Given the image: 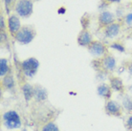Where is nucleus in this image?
<instances>
[{
  "mask_svg": "<svg viewBox=\"0 0 132 131\" xmlns=\"http://www.w3.org/2000/svg\"><path fill=\"white\" fill-rule=\"evenodd\" d=\"M106 2H108V3H119L121 2V0H104Z\"/></svg>",
  "mask_w": 132,
  "mask_h": 131,
  "instance_id": "obj_26",
  "label": "nucleus"
},
{
  "mask_svg": "<svg viewBox=\"0 0 132 131\" xmlns=\"http://www.w3.org/2000/svg\"><path fill=\"white\" fill-rule=\"evenodd\" d=\"M38 67H39V62L35 58H29L21 63V69L23 71V74L28 78H33L37 72Z\"/></svg>",
  "mask_w": 132,
  "mask_h": 131,
  "instance_id": "obj_2",
  "label": "nucleus"
},
{
  "mask_svg": "<svg viewBox=\"0 0 132 131\" xmlns=\"http://www.w3.org/2000/svg\"><path fill=\"white\" fill-rule=\"evenodd\" d=\"M3 124L8 129H16L21 126L19 115L15 111H8L3 115Z\"/></svg>",
  "mask_w": 132,
  "mask_h": 131,
  "instance_id": "obj_3",
  "label": "nucleus"
},
{
  "mask_svg": "<svg viewBox=\"0 0 132 131\" xmlns=\"http://www.w3.org/2000/svg\"><path fill=\"white\" fill-rule=\"evenodd\" d=\"M3 85L8 90H13L14 87V80L13 75H6L3 79Z\"/></svg>",
  "mask_w": 132,
  "mask_h": 131,
  "instance_id": "obj_16",
  "label": "nucleus"
},
{
  "mask_svg": "<svg viewBox=\"0 0 132 131\" xmlns=\"http://www.w3.org/2000/svg\"><path fill=\"white\" fill-rule=\"evenodd\" d=\"M115 21V17L112 13L110 12H102L100 13L99 15V24L101 28H104V27L108 26L109 24H111Z\"/></svg>",
  "mask_w": 132,
  "mask_h": 131,
  "instance_id": "obj_10",
  "label": "nucleus"
},
{
  "mask_svg": "<svg viewBox=\"0 0 132 131\" xmlns=\"http://www.w3.org/2000/svg\"><path fill=\"white\" fill-rule=\"evenodd\" d=\"M121 32V23L118 21H114L109 24L108 26L103 28V35L107 38H113L117 36Z\"/></svg>",
  "mask_w": 132,
  "mask_h": 131,
  "instance_id": "obj_6",
  "label": "nucleus"
},
{
  "mask_svg": "<svg viewBox=\"0 0 132 131\" xmlns=\"http://www.w3.org/2000/svg\"><path fill=\"white\" fill-rule=\"evenodd\" d=\"M33 1H39V0H33Z\"/></svg>",
  "mask_w": 132,
  "mask_h": 131,
  "instance_id": "obj_28",
  "label": "nucleus"
},
{
  "mask_svg": "<svg viewBox=\"0 0 132 131\" xmlns=\"http://www.w3.org/2000/svg\"><path fill=\"white\" fill-rule=\"evenodd\" d=\"M129 90H130V91L132 92V85H131V86H129Z\"/></svg>",
  "mask_w": 132,
  "mask_h": 131,
  "instance_id": "obj_27",
  "label": "nucleus"
},
{
  "mask_svg": "<svg viewBox=\"0 0 132 131\" xmlns=\"http://www.w3.org/2000/svg\"><path fill=\"white\" fill-rule=\"evenodd\" d=\"M35 87V94H34V98L36 102H44L46 101L48 98V92L44 87L41 85H36Z\"/></svg>",
  "mask_w": 132,
  "mask_h": 131,
  "instance_id": "obj_12",
  "label": "nucleus"
},
{
  "mask_svg": "<svg viewBox=\"0 0 132 131\" xmlns=\"http://www.w3.org/2000/svg\"><path fill=\"white\" fill-rule=\"evenodd\" d=\"M105 111L108 115L119 117V116L122 115V107L120 106V104L117 102L110 100V101L106 102Z\"/></svg>",
  "mask_w": 132,
  "mask_h": 131,
  "instance_id": "obj_9",
  "label": "nucleus"
},
{
  "mask_svg": "<svg viewBox=\"0 0 132 131\" xmlns=\"http://www.w3.org/2000/svg\"><path fill=\"white\" fill-rule=\"evenodd\" d=\"M109 82H110V87L116 92L119 93H123L125 92V85L122 83V79L118 77H111L109 78Z\"/></svg>",
  "mask_w": 132,
  "mask_h": 131,
  "instance_id": "obj_13",
  "label": "nucleus"
},
{
  "mask_svg": "<svg viewBox=\"0 0 132 131\" xmlns=\"http://www.w3.org/2000/svg\"><path fill=\"white\" fill-rule=\"evenodd\" d=\"M127 70H128L129 74L132 76V62H130L128 64V66H127Z\"/></svg>",
  "mask_w": 132,
  "mask_h": 131,
  "instance_id": "obj_25",
  "label": "nucleus"
},
{
  "mask_svg": "<svg viewBox=\"0 0 132 131\" xmlns=\"http://www.w3.org/2000/svg\"><path fill=\"white\" fill-rule=\"evenodd\" d=\"M0 29H1V32H4V31H5V22H4L3 15L0 17Z\"/></svg>",
  "mask_w": 132,
  "mask_h": 131,
  "instance_id": "obj_22",
  "label": "nucleus"
},
{
  "mask_svg": "<svg viewBox=\"0 0 132 131\" xmlns=\"http://www.w3.org/2000/svg\"><path fill=\"white\" fill-rule=\"evenodd\" d=\"M14 10L21 17H29L33 13V0H17Z\"/></svg>",
  "mask_w": 132,
  "mask_h": 131,
  "instance_id": "obj_4",
  "label": "nucleus"
},
{
  "mask_svg": "<svg viewBox=\"0 0 132 131\" xmlns=\"http://www.w3.org/2000/svg\"><path fill=\"white\" fill-rule=\"evenodd\" d=\"M117 63H116L115 58L109 54H106L103 56L102 60V68L106 72H113L116 69Z\"/></svg>",
  "mask_w": 132,
  "mask_h": 131,
  "instance_id": "obj_7",
  "label": "nucleus"
},
{
  "mask_svg": "<svg viewBox=\"0 0 132 131\" xmlns=\"http://www.w3.org/2000/svg\"><path fill=\"white\" fill-rule=\"evenodd\" d=\"M110 47H111V48H113V49L118 50V51H119V52H121V53L125 52V47H123L122 44H120V43H113V44H111V45H110Z\"/></svg>",
  "mask_w": 132,
  "mask_h": 131,
  "instance_id": "obj_21",
  "label": "nucleus"
},
{
  "mask_svg": "<svg viewBox=\"0 0 132 131\" xmlns=\"http://www.w3.org/2000/svg\"><path fill=\"white\" fill-rule=\"evenodd\" d=\"M36 36V30L35 28L29 25H24L20 28V30L14 35V38L17 42L21 44H29L33 41Z\"/></svg>",
  "mask_w": 132,
  "mask_h": 131,
  "instance_id": "obj_1",
  "label": "nucleus"
},
{
  "mask_svg": "<svg viewBox=\"0 0 132 131\" xmlns=\"http://www.w3.org/2000/svg\"><path fill=\"white\" fill-rule=\"evenodd\" d=\"M92 41H93L92 35L90 34L88 29H82L79 32V36H78V44L79 46L88 47L92 43Z\"/></svg>",
  "mask_w": 132,
  "mask_h": 131,
  "instance_id": "obj_8",
  "label": "nucleus"
},
{
  "mask_svg": "<svg viewBox=\"0 0 132 131\" xmlns=\"http://www.w3.org/2000/svg\"><path fill=\"white\" fill-rule=\"evenodd\" d=\"M21 27L22 26L20 25L19 17H17L16 14H11L8 18V28H9L11 33L15 35L20 30Z\"/></svg>",
  "mask_w": 132,
  "mask_h": 131,
  "instance_id": "obj_11",
  "label": "nucleus"
},
{
  "mask_svg": "<svg viewBox=\"0 0 132 131\" xmlns=\"http://www.w3.org/2000/svg\"><path fill=\"white\" fill-rule=\"evenodd\" d=\"M126 126H127L129 129L132 130V115L127 119V121H126Z\"/></svg>",
  "mask_w": 132,
  "mask_h": 131,
  "instance_id": "obj_24",
  "label": "nucleus"
},
{
  "mask_svg": "<svg viewBox=\"0 0 132 131\" xmlns=\"http://www.w3.org/2000/svg\"><path fill=\"white\" fill-rule=\"evenodd\" d=\"M17 0H4L5 3V8H6V12L8 13H10L11 10H13V8H15Z\"/></svg>",
  "mask_w": 132,
  "mask_h": 131,
  "instance_id": "obj_19",
  "label": "nucleus"
},
{
  "mask_svg": "<svg viewBox=\"0 0 132 131\" xmlns=\"http://www.w3.org/2000/svg\"><path fill=\"white\" fill-rule=\"evenodd\" d=\"M22 92H23L24 98L27 102H30L31 100L34 98V94H35V87L32 86L29 83H25L22 86Z\"/></svg>",
  "mask_w": 132,
  "mask_h": 131,
  "instance_id": "obj_15",
  "label": "nucleus"
},
{
  "mask_svg": "<svg viewBox=\"0 0 132 131\" xmlns=\"http://www.w3.org/2000/svg\"><path fill=\"white\" fill-rule=\"evenodd\" d=\"M9 72V66H8V60L6 59H0V76L3 78Z\"/></svg>",
  "mask_w": 132,
  "mask_h": 131,
  "instance_id": "obj_18",
  "label": "nucleus"
},
{
  "mask_svg": "<svg viewBox=\"0 0 132 131\" xmlns=\"http://www.w3.org/2000/svg\"><path fill=\"white\" fill-rule=\"evenodd\" d=\"M125 22L126 24H131L132 22V13H128L127 15H126L125 17Z\"/></svg>",
  "mask_w": 132,
  "mask_h": 131,
  "instance_id": "obj_23",
  "label": "nucleus"
},
{
  "mask_svg": "<svg viewBox=\"0 0 132 131\" xmlns=\"http://www.w3.org/2000/svg\"><path fill=\"white\" fill-rule=\"evenodd\" d=\"M42 131H60L59 127L54 122H48L42 127Z\"/></svg>",
  "mask_w": 132,
  "mask_h": 131,
  "instance_id": "obj_20",
  "label": "nucleus"
},
{
  "mask_svg": "<svg viewBox=\"0 0 132 131\" xmlns=\"http://www.w3.org/2000/svg\"><path fill=\"white\" fill-rule=\"evenodd\" d=\"M122 107L128 113L132 112V97L131 96H126L122 99Z\"/></svg>",
  "mask_w": 132,
  "mask_h": 131,
  "instance_id": "obj_17",
  "label": "nucleus"
},
{
  "mask_svg": "<svg viewBox=\"0 0 132 131\" xmlns=\"http://www.w3.org/2000/svg\"><path fill=\"white\" fill-rule=\"evenodd\" d=\"M88 51L92 56H102L106 55L107 49L106 46L101 41H92V43L88 46Z\"/></svg>",
  "mask_w": 132,
  "mask_h": 131,
  "instance_id": "obj_5",
  "label": "nucleus"
},
{
  "mask_svg": "<svg viewBox=\"0 0 132 131\" xmlns=\"http://www.w3.org/2000/svg\"><path fill=\"white\" fill-rule=\"evenodd\" d=\"M111 89L112 88L108 84H106V83H101L98 86V88H97V92H98L100 97L105 99V100H109V99L111 98V95H112Z\"/></svg>",
  "mask_w": 132,
  "mask_h": 131,
  "instance_id": "obj_14",
  "label": "nucleus"
}]
</instances>
